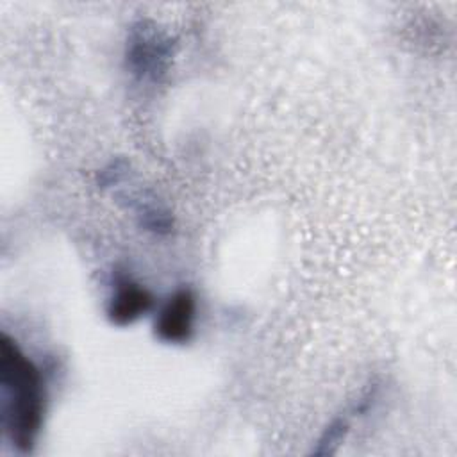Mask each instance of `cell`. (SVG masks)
<instances>
[{"label": "cell", "instance_id": "1", "mask_svg": "<svg viewBox=\"0 0 457 457\" xmlns=\"http://www.w3.org/2000/svg\"><path fill=\"white\" fill-rule=\"evenodd\" d=\"M2 425L11 443L23 453L32 452L46 412V386L41 368L2 334L0 337Z\"/></svg>", "mask_w": 457, "mask_h": 457}, {"label": "cell", "instance_id": "2", "mask_svg": "<svg viewBox=\"0 0 457 457\" xmlns=\"http://www.w3.org/2000/svg\"><path fill=\"white\" fill-rule=\"evenodd\" d=\"M175 39L148 18L134 21L127 32L125 66L141 82H159L170 71L175 55Z\"/></svg>", "mask_w": 457, "mask_h": 457}, {"label": "cell", "instance_id": "3", "mask_svg": "<svg viewBox=\"0 0 457 457\" xmlns=\"http://www.w3.org/2000/svg\"><path fill=\"white\" fill-rule=\"evenodd\" d=\"M196 295L191 287L175 289L157 311L154 336L166 345H186L195 336Z\"/></svg>", "mask_w": 457, "mask_h": 457}, {"label": "cell", "instance_id": "4", "mask_svg": "<svg viewBox=\"0 0 457 457\" xmlns=\"http://www.w3.org/2000/svg\"><path fill=\"white\" fill-rule=\"evenodd\" d=\"M154 305L155 296L150 289L127 275H116L105 305V316L116 327H129L145 318Z\"/></svg>", "mask_w": 457, "mask_h": 457}, {"label": "cell", "instance_id": "5", "mask_svg": "<svg viewBox=\"0 0 457 457\" xmlns=\"http://www.w3.org/2000/svg\"><path fill=\"white\" fill-rule=\"evenodd\" d=\"M127 207L134 212L139 228L154 236H168L175 227L171 211L152 191H137L129 195Z\"/></svg>", "mask_w": 457, "mask_h": 457}, {"label": "cell", "instance_id": "6", "mask_svg": "<svg viewBox=\"0 0 457 457\" xmlns=\"http://www.w3.org/2000/svg\"><path fill=\"white\" fill-rule=\"evenodd\" d=\"M350 430V421L346 416H336L321 432V436L318 437L314 448H312V455H320V457H327V455H334L337 452V448L341 446V443L345 441L346 434Z\"/></svg>", "mask_w": 457, "mask_h": 457}, {"label": "cell", "instance_id": "7", "mask_svg": "<svg viewBox=\"0 0 457 457\" xmlns=\"http://www.w3.org/2000/svg\"><path fill=\"white\" fill-rule=\"evenodd\" d=\"M130 175V162L123 157H116L112 161H109L104 168L98 170L96 173V184L102 189H109V187H116L121 182H125Z\"/></svg>", "mask_w": 457, "mask_h": 457}]
</instances>
